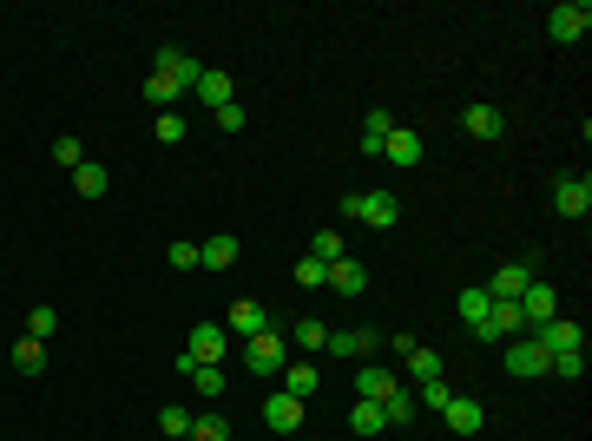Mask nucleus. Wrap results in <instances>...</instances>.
Segmentation results:
<instances>
[{
    "instance_id": "f257e3e1",
    "label": "nucleus",
    "mask_w": 592,
    "mask_h": 441,
    "mask_svg": "<svg viewBox=\"0 0 592 441\" xmlns=\"http://www.w3.org/2000/svg\"><path fill=\"white\" fill-rule=\"evenodd\" d=\"M343 218L369 224V231H389V224L402 218V198H395V191H356V198L343 205Z\"/></svg>"
},
{
    "instance_id": "f03ea898",
    "label": "nucleus",
    "mask_w": 592,
    "mask_h": 441,
    "mask_svg": "<svg viewBox=\"0 0 592 441\" xmlns=\"http://www.w3.org/2000/svg\"><path fill=\"white\" fill-rule=\"evenodd\" d=\"M244 363H250V376H283L290 349H283L277 330H257V336H244Z\"/></svg>"
},
{
    "instance_id": "7ed1b4c3",
    "label": "nucleus",
    "mask_w": 592,
    "mask_h": 441,
    "mask_svg": "<svg viewBox=\"0 0 592 441\" xmlns=\"http://www.w3.org/2000/svg\"><path fill=\"white\" fill-rule=\"evenodd\" d=\"M586 27H592V7L586 0H560V7H553V14H546V33H553V40H586Z\"/></svg>"
},
{
    "instance_id": "20e7f679",
    "label": "nucleus",
    "mask_w": 592,
    "mask_h": 441,
    "mask_svg": "<svg viewBox=\"0 0 592 441\" xmlns=\"http://www.w3.org/2000/svg\"><path fill=\"white\" fill-rule=\"evenodd\" d=\"M533 343H540L546 356H573V349H586V330H579V323H566V316H553V323H540V330H533Z\"/></svg>"
},
{
    "instance_id": "39448f33",
    "label": "nucleus",
    "mask_w": 592,
    "mask_h": 441,
    "mask_svg": "<svg viewBox=\"0 0 592 441\" xmlns=\"http://www.w3.org/2000/svg\"><path fill=\"white\" fill-rule=\"evenodd\" d=\"M520 316H527V336H533L540 323L560 316V290H553V284H527V290H520Z\"/></svg>"
},
{
    "instance_id": "423d86ee",
    "label": "nucleus",
    "mask_w": 592,
    "mask_h": 441,
    "mask_svg": "<svg viewBox=\"0 0 592 441\" xmlns=\"http://www.w3.org/2000/svg\"><path fill=\"white\" fill-rule=\"evenodd\" d=\"M520 330H527L520 303H494V310H487V323L474 330V343H507V336H520Z\"/></svg>"
},
{
    "instance_id": "0eeeda50",
    "label": "nucleus",
    "mask_w": 592,
    "mask_h": 441,
    "mask_svg": "<svg viewBox=\"0 0 592 441\" xmlns=\"http://www.w3.org/2000/svg\"><path fill=\"white\" fill-rule=\"evenodd\" d=\"M224 349H231L224 323H198V330H191V343H185V356H191V363H211V369H218V363H224Z\"/></svg>"
},
{
    "instance_id": "6e6552de",
    "label": "nucleus",
    "mask_w": 592,
    "mask_h": 441,
    "mask_svg": "<svg viewBox=\"0 0 592 441\" xmlns=\"http://www.w3.org/2000/svg\"><path fill=\"white\" fill-rule=\"evenodd\" d=\"M264 428L270 435H296V428H303V402H296V395H264Z\"/></svg>"
},
{
    "instance_id": "1a4fd4ad",
    "label": "nucleus",
    "mask_w": 592,
    "mask_h": 441,
    "mask_svg": "<svg viewBox=\"0 0 592 441\" xmlns=\"http://www.w3.org/2000/svg\"><path fill=\"white\" fill-rule=\"evenodd\" d=\"M152 73H158V79H172V86H198V73H204V66H198V60H191V53H185V47H158V60H152Z\"/></svg>"
},
{
    "instance_id": "9d476101",
    "label": "nucleus",
    "mask_w": 592,
    "mask_h": 441,
    "mask_svg": "<svg viewBox=\"0 0 592 441\" xmlns=\"http://www.w3.org/2000/svg\"><path fill=\"white\" fill-rule=\"evenodd\" d=\"M389 343L402 349V363H408V376H415V382H435L441 376V356L428 343H415V336H389Z\"/></svg>"
},
{
    "instance_id": "9b49d317",
    "label": "nucleus",
    "mask_w": 592,
    "mask_h": 441,
    "mask_svg": "<svg viewBox=\"0 0 592 441\" xmlns=\"http://www.w3.org/2000/svg\"><path fill=\"white\" fill-rule=\"evenodd\" d=\"M257 330H270V310L257 297H237L231 316H224V336H257Z\"/></svg>"
},
{
    "instance_id": "f8f14e48",
    "label": "nucleus",
    "mask_w": 592,
    "mask_h": 441,
    "mask_svg": "<svg viewBox=\"0 0 592 441\" xmlns=\"http://www.w3.org/2000/svg\"><path fill=\"white\" fill-rule=\"evenodd\" d=\"M553 211H560V218H586L592 211V178H560V185H553Z\"/></svg>"
},
{
    "instance_id": "ddd939ff",
    "label": "nucleus",
    "mask_w": 592,
    "mask_h": 441,
    "mask_svg": "<svg viewBox=\"0 0 592 441\" xmlns=\"http://www.w3.org/2000/svg\"><path fill=\"white\" fill-rule=\"evenodd\" d=\"M527 284H533V270H527V264H500L481 290H487L494 303H520V290H527Z\"/></svg>"
},
{
    "instance_id": "4468645a",
    "label": "nucleus",
    "mask_w": 592,
    "mask_h": 441,
    "mask_svg": "<svg viewBox=\"0 0 592 441\" xmlns=\"http://www.w3.org/2000/svg\"><path fill=\"white\" fill-rule=\"evenodd\" d=\"M507 369H514L520 382H533V376H546V369H553V356H546V349L533 343V336H520V343L507 349Z\"/></svg>"
},
{
    "instance_id": "2eb2a0df",
    "label": "nucleus",
    "mask_w": 592,
    "mask_h": 441,
    "mask_svg": "<svg viewBox=\"0 0 592 441\" xmlns=\"http://www.w3.org/2000/svg\"><path fill=\"white\" fill-rule=\"evenodd\" d=\"M441 422H448L454 435H481V428H487V409L474 402V395H454L448 409H441Z\"/></svg>"
},
{
    "instance_id": "dca6fc26",
    "label": "nucleus",
    "mask_w": 592,
    "mask_h": 441,
    "mask_svg": "<svg viewBox=\"0 0 592 441\" xmlns=\"http://www.w3.org/2000/svg\"><path fill=\"white\" fill-rule=\"evenodd\" d=\"M382 158H389V165H402V172H415V165H421V132H415V126H395L389 145H382Z\"/></svg>"
},
{
    "instance_id": "f3484780",
    "label": "nucleus",
    "mask_w": 592,
    "mask_h": 441,
    "mask_svg": "<svg viewBox=\"0 0 592 441\" xmlns=\"http://www.w3.org/2000/svg\"><path fill=\"white\" fill-rule=\"evenodd\" d=\"M356 389H362V402H389V395H402V382H395V369H382V363H362Z\"/></svg>"
},
{
    "instance_id": "a211bd4d",
    "label": "nucleus",
    "mask_w": 592,
    "mask_h": 441,
    "mask_svg": "<svg viewBox=\"0 0 592 441\" xmlns=\"http://www.w3.org/2000/svg\"><path fill=\"white\" fill-rule=\"evenodd\" d=\"M231 264H237V237L231 231H211L198 244V270H231Z\"/></svg>"
},
{
    "instance_id": "6ab92c4d",
    "label": "nucleus",
    "mask_w": 592,
    "mask_h": 441,
    "mask_svg": "<svg viewBox=\"0 0 592 441\" xmlns=\"http://www.w3.org/2000/svg\"><path fill=\"white\" fill-rule=\"evenodd\" d=\"M375 343H382L375 330H329V343H323V349H336V356H356V363H369Z\"/></svg>"
},
{
    "instance_id": "aec40b11",
    "label": "nucleus",
    "mask_w": 592,
    "mask_h": 441,
    "mask_svg": "<svg viewBox=\"0 0 592 441\" xmlns=\"http://www.w3.org/2000/svg\"><path fill=\"white\" fill-rule=\"evenodd\" d=\"M461 126H468L474 139H500V132H507V119H500V106H487V99H474V106L461 112Z\"/></svg>"
},
{
    "instance_id": "412c9836",
    "label": "nucleus",
    "mask_w": 592,
    "mask_h": 441,
    "mask_svg": "<svg viewBox=\"0 0 592 441\" xmlns=\"http://www.w3.org/2000/svg\"><path fill=\"white\" fill-rule=\"evenodd\" d=\"M198 99H204L211 112H218V106H231V99H237L231 73H211V66H204V73H198Z\"/></svg>"
},
{
    "instance_id": "4be33fe9",
    "label": "nucleus",
    "mask_w": 592,
    "mask_h": 441,
    "mask_svg": "<svg viewBox=\"0 0 592 441\" xmlns=\"http://www.w3.org/2000/svg\"><path fill=\"white\" fill-rule=\"evenodd\" d=\"M389 132H395V119H389L382 106H375L369 119H362V152H369V158H382V145H389Z\"/></svg>"
},
{
    "instance_id": "5701e85b",
    "label": "nucleus",
    "mask_w": 592,
    "mask_h": 441,
    "mask_svg": "<svg viewBox=\"0 0 592 441\" xmlns=\"http://www.w3.org/2000/svg\"><path fill=\"white\" fill-rule=\"evenodd\" d=\"M454 310H461V323H468V330H481V323H487V310H494V297H487L481 284H468V290H461V303H454Z\"/></svg>"
},
{
    "instance_id": "b1692460",
    "label": "nucleus",
    "mask_w": 592,
    "mask_h": 441,
    "mask_svg": "<svg viewBox=\"0 0 592 441\" xmlns=\"http://www.w3.org/2000/svg\"><path fill=\"white\" fill-rule=\"evenodd\" d=\"M283 395L310 402V395H316V369H310V363H283Z\"/></svg>"
},
{
    "instance_id": "393cba45",
    "label": "nucleus",
    "mask_w": 592,
    "mask_h": 441,
    "mask_svg": "<svg viewBox=\"0 0 592 441\" xmlns=\"http://www.w3.org/2000/svg\"><path fill=\"white\" fill-rule=\"evenodd\" d=\"M362 284H369V277H362V264H356V257H343V264H329V290H343V297H356Z\"/></svg>"
},
{
    "instance_id": "a878e982",
    "label": "nucleus",
    "mask_w": 592,
    "mask_h": 441,
    "mask_svg": "<svg viewBox=\"0 0 592 441\" xmlns=\"http://www.w3.org/2000/svg\"><path fill=\"white\" fill-rule=\"evenodd\" d=\"M14 369H20V376H40V369H47V343L20 336V343H14Z\"/></svg>"
},
{
    "instance_id": "bb28decb",
    "label": "nucleus",
    "mask_w": 592,
    "mask_h": 441,
    "mask_svg": "<svg viewBox=\"0 0 592 441\" xmlns=\"http://www.w3.org/2000/svg\"><path fill=\"white\" fill-rule=\"evenodd\" d=\"M349 428H356V435H382L389 415H382V402H356V409H349Z\"/></svg>"
},
{
    "instance_id": "cd10ccee",
    "label": "nucleus",
    "mask_w": 592,
    "mask_h": 441,
    "mask_svg": "<svg viewBox=\"0 0 592 441\" xmlns=\"http://www.w3.org/2000/svg\"><path fill=\"white\" fill-rule=\"evenodd\" d=\"M73 191H79V198H106V165H93V158H86V165L73 172Z\"/></svg>"
},
{
    "instance_id": "c85d7f7f",
    "label": "nucleus",
    "mask_w": 592,
    "mask_h": 441,
    "mask_svg": "<svg viewBox=\"0 0 592 441\" xmlns=\"http://www.w3.org/2000/svg\"><path fill=\"white\" fill-rule=\"evenodd\" d=\"M178 93H185V86H172V79H158V73L145 79V99H152L158 112H172V106H178Z\"/></svg>"
},
{
    "instance_id": "c756f323",
    "label": "nucleus",
    "mask_w": 592,
    "mask_h": 441,
    "mask_svg": "<svg viewBox=\"0 0 592 441\" xmlns=\"http://www.w3.org/2000/svg\"><path fill=\"white\" fill-rule=\"evenodd\" d=\"M310 257H316V264H343V257H349L343 251V231H316V251Z\"/></svg>"
},
{
    "instance_id": "7c9ffc66",
    "label": "nucleus",
    "mask_w": 592,
    "mask_h": 441,
    "mask_svg": "<svg viewBox=\"0 0 592 441\" xmlns=\"http://www.w3.org/2000/svg\"><path fill=\"white\" fill-rule=\"evenodd\" d=\"M290 336H296V349H310V356H316V349L329 343V330H323V323H316V316H303V323H296Z\"/></svg>"
},
{
    "instance_id": "2f4dec72",
    "label": "nucleus",
    "mask_w": 592,
    "mask_h": 441,
    "mask_svg": "<svg viewBox=\"0 0 592 441\" xmlns=\"http://www.w3.org/2000/svg\"><path fill=\"white\" fill-rule=\"evenodd\" d=\"M382 415H389V428H408V422H415V395H389V402H382Z\"/></svg>"
},
{
    "instance_id": "473e14b6",
    "label": "nucleus",
    "mask_w": 592,
    "mask_h": 441,
    "mask_svg": "<svg viewBox=\"0 0 592 441\" xmlns=\"http://www.w3.org/2000/svg\"><path fill=\"white\" fill-rule=\"evenodd\" d=\"M191 389H198V395H224V369H211V363H198V369H191Z\"/></svg>"
},
{
    "instance_id": "72a5a7b5",
    "label": "nucleus",
    "mask_w": 592,
    "mask_h": 441,
    "mask_svg": "<svg viewBox=\"0 0 592 441\" xmlns=\"http://www.w3.org/2000/svg\"><path fill=\"white\" fill-rule=\"evenodd\" d=\"M27 336H33V343H47V336H53V303H33V310H27Z\"/></svg>"
},
{
    "instance_id": "f704fd0d",
    "label": "nucleus",
    "mask_w": 592,
    "mask_h": 441,
    "mask_svg": "<svg viewBox=\"0 0 592 441\" xmlns=\"http://www.w3.org/2000/svg\"><path fill=\"white\" fill-rule=\"evenodd\" d=\"M546 376H560V382H579L586 376V349H573V356H553V369Z\"/></svg>"
},
{
    "instance_id": "c9c22d12",
    "label": "nucleus",
    "mask_w": 592,
    "mask_h": 441,
    "mask_svg": "<svg viewBox=\"0 0 592 441\" xmlns=\"http://www.w3.org/2000/svg\"><path fill=\"white\" fill-rule=\"evenodd\" d=\"M53 165H60V172H79V165H86L79 139H53Z\"/></svg>"
},
{
    "instance_id": "e433bc0d",
    "label": "nucleus",
    "mask_w": 592,
    "mask_h": 441,
    "mask_svg": "<svg viewBox=\"0 0 592 441\" xmlns=\"http://www.w3.org/2000/svg\"><path fill=\"white\" fill-rule=\"evenodd\" d=\"M191 441H231V428H224V415H198V422H191Z\"/></svg>"
},
{
    "instance_id": "4c0bfd02",
    "label": "nucleus",
    "mask_w": 592,
    "mask_h": 441,
    "mask_svg": "<svg viewBox=\"0 0 592 441\" xmlns=\"http://www.w3.org/2000/svg\"><path fill=\"white\" fill-rule=\"evenodd\" d=\"M158 428H165L172 441H185V435H191V415H185V409H158Z\"/></svg>"
},
{
    "instance_id": "58836bf2",
    "label": "nucleus",
    "mask_w": 592,
    "mask_h": 441,
    "mask_svg": "<svg viewBox=\"0 0 592 441\" xmlns=\"http://www.w3.org/2000/svg\"><path fill=\"white\" fill-rule=\"evenodd\" d=\"M448 402H454V389H448V382H421V409H448Z\"/></svg>"
},
{
    "instance_id": "ea45409f",
    "label": "nucleus",
    "mask_w": 592,
    "mask_h": 441,
    "mask_svg": "<svg viewBox=\"0 0 592 441\" xmlns=\"http://www.w3.org/2000/svg\"><path fill=\"white\" fill-rule=\"evenodd\" d=\"M158 145H178V139H185V119H178V112H158Z\"/></svg>"
},
{
    "instance_id": "a19ab883",
    "label": "nucleus",
    "mask_w": 592,
    "mask_h": 441,
    "mask_svg": "<svg viewBox=\"0 0 592 441\" xmlns=\"http://www.w3.org/2000/svg\"><path fill=\"white\" fill-rule=\"evenodd\" d=\"M296 284H303V290L329 284V264H316V257H303V264H296Z\"/></svg>"
},
{
    "instance_id": "79ce46f5",
    "label": "nucleus",
    "mask_w": 592,
    "mask_h": 441,
    "mask_svg": "<svg viewBox=\"0 0 592 441\" xmlns=\"http://www.w3.org/2000/svg\"><path fill=\"white\" fill-rule=\"evenodd\" d=\"M165 264H172V270H198V244H185V237H178L172 251H165Z\"/></svg>"
},
{
    "instance_id": "37998d69",
    "label": "nucleus",
    "mask_w": 592,
    "mask_h": 441,
    "mask_svg": "<svg viewBox=\"0 0 592 441\" xmlns=\"http://www.w3.org/2000/svg\"><path fill=\"white\" fill-rule=\"evenodd\" d=\"M211 119H218V132H244V106H237V99H231V106H218Z\"/></svg>"
}]
</instances>
